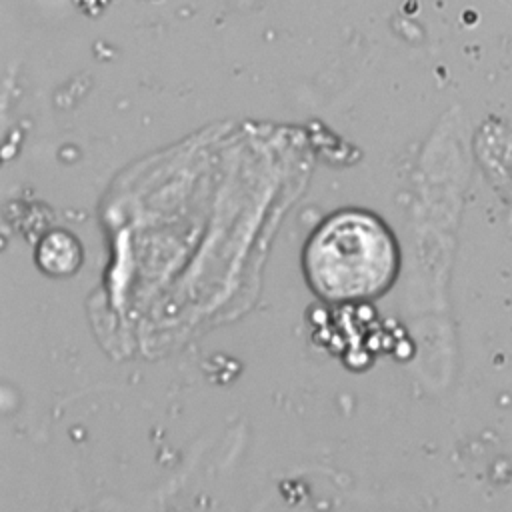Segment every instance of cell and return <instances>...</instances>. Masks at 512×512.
<instances>
[{
  "label": "cell",
  "instance_id": "cell-1",
  "mask_svg": "<svg viewBox=\"0 0 512 512\" xmlns=\"http://www.w3.org/2000/svg\"><path fill=\"white\" fill-rule=\"evenodd\" d=\"M400 264L396 234L384 218L364 208L328 214L302 246L304 280L328 304H362L384 296Z\"/></svg>",
  "mask_w": 512,
  "mask_h": 512
},
{
  "label": "cell",
  "instance_id": "cell-2",
  "mask_svg": "<svg viewBox=\"0 0 512 512\" xmlns=\"http://www.w3.org/2000/svg\"><path fill=\"white\" fill-rule=\"evenodd\" d=\"M476 162L512 224V124L490 118L474 134Z\"/></svg>",
  "mask_w": 512,
  "mask_h": 512
},
{
  "label": "cell",
  "instance_id": "cell-3",
  "mask_svg": "<svg viewBox=\"0 0 512 512\" xmlns=\"http://www.w3.org/2000/svg\"><path fill=\"white\" fill-rule=\"evenodd\" d=\"M34 260L42 274L52 278H66L80 270L84 262V248L72 232L56 228L38 240Z\"/></svg>",
  "mask_w": 512,
  "mask_h": 512
}]
</instances>
